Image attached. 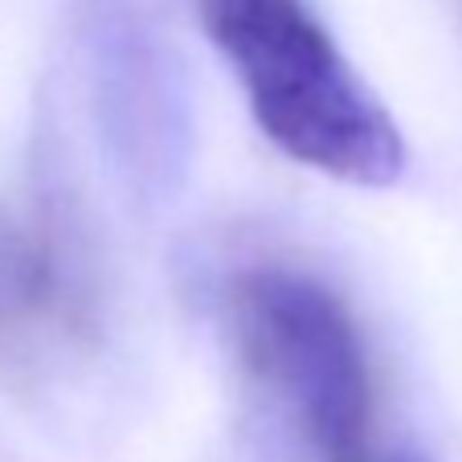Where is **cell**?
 Wrapping results in <instances>:
<instances>
[{
  "instance_id": "obj_1",
  "label": "cell",
  "mask_w": 462,
  "mask_h": 462,
  "mask_svg": "<svg viewBox=\"0 0 462 462\" xmlns=\"http://www.w3.org/2000/svg\"><path fill=\"white\" fill-rule=\"evenodd\" d=\"M262 135L295 164L356 189L405 172V140L307 0H197Z\"/></svg>"
},
{
  "instance_id": "obj_4",
  "label": "cell",
  "mask_w": 462,
  "mask_h": 462,
  "mask_svg": "<svg viewBox=\"0 0 462 462\" xmlns=\"http://www.w3.org/2000/svg\"><path fill=\"white\" fill-rule=\"evenodd\" d=\"M356 462H434V458H426L421 450H393L381 454V458H356Z\"/></svg>"
},
{
  "instance_id": "obj_3",
  "label": "cell",
  "mask_w": 462,
  "mask_h": 462,
  "mask_svg": "<svg viewBox=\"0 0 462 462\" xmlns=\"http://www.w3.org/2000/svg\"><path fill=\"white\" fill-rule=\"evenodd\" d=\"M87 274L74 242L42 213H21L0 226V352L42 356L70 344L87 319Z\"/></svg>"
},
{
  "instance_id": "obj_2",
  "label": "cell",
  "mask_w": 462,
  "mask_h": 462,
  "mask_svg": "<svg viewBox=\"0 0 462 462\" xmlns=\"http://www.w3.org/2000/svg\"><path fill=\"white\" fill-rule=\"evenodd\" d=\"M229 332L250 381L328 462L365 458L373 381L348 307L287 266L245 271L229 291Z\"/></svg>"
}]
</instances>
